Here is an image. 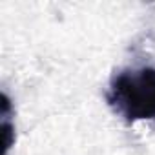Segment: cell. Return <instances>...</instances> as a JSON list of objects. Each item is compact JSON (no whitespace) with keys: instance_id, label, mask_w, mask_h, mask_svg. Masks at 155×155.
Here are the masks:
<instances>
[{"instance_id":"6da1fadb","label":"cell","mask_w":155,"mask_h":155,"mask_svg":"<svg viewBox=\"0 0 155 155\" xmlns=\"http://www.w3.org/2000/svg\"><path fill=\"white\" fill-rule=\"evenodd\" d=\"M106 102L128 124L155 120V66L117 71L108 84Z\"/></svg>"},{"instance_id":"7a4b0ae2","label":"cell","mask_w":155,"mask_h":155,"mask_svg":"<svg viewBox=\"0 0 155 155\" xmlns=\"http://www.w3.org/2000/svg\"><path fill=\"white\" fill-rule=\"evenodd\" d=\"M11 113H13L11 101L6 93H2V110H0V117H2V124H0V131H2V155H8V151L15 144V126L9 120Z\"/></svg>"}]
</instances>
